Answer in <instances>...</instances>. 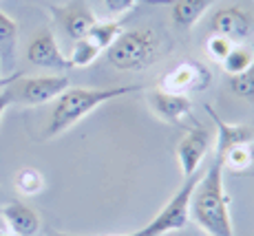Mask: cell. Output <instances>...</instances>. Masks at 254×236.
Instances as JSON below:
<instances>
[{
	"instance_id": "4316f807",
	"label": "cell",
	"mask_w": 254,
	"mask_h": 236,
	"mask_svg": "<svg viewBox=\"0 0 254 236\" xmlns=\"http://www.w3.org/2000/svg\"><path fill=\"white\" fill-rule=\"evenodd\" d=\"M53 236H73V234H53Z\"/></svg>"
},
{
	"instance_id": "52a82bcc",
	"label": "cell",
	"mask_w": 254,
	"mask_h": 236,
	"mask_svg": "<svg viewBox=\"0 0 254 236\" xmlns=\"http://www.w3.org/2000/svg\"><path fill=\"white\" fill-rule=\"evenodd\" d=\"M27 62L31 66L38 68H47V71H66V68H73L69 62V56H64L58 44L56 36L49 27L38 29L31 36V40L27 44Z\"/></svg>"
},
{
	"instance_id": "9a60e30c",
	"label": "cell",
	"mask_w": 254,
	"mask_h": 236,
	"mask_svg": "<svg viewBox=\"0 0 254 236\" xmlns=\"http://www.w3.org/2000/svg\"><path fill=\"white\" fill-rule=\"evenodd\" d=\"M18 49V22L0 11V71H11L16 66Z\"/></svg>"
},
{
	"instance_id": "5b68a950",
	"label": "cell",
	"mask_w": 254,
	"mask_h": 236,
	"mask_svg": "<svg viewBox=\"0 0 254 236\" xmlns=\"http://www.w3.org/2000/svg\"><path fill=\"white\" fill-rule=\"evenodd\" d=\"M69 88V77L62 73L53 75H33V77H18L11 84L13 104L20 106H42L49 102H56L62 93Z\"/></svg>"
},
{
	"instance_id": "ac0fdd59",
	"label": "cell",
	"mask_w": 254,
	"mask_h": 236,
	"mask_svg": "<svg viewBox=\"0 0 254 236\" xmlns=\"http://www.w3.org/2000/svg\"><path fill=\"white\" fill-rule=\"evenodd\" d=\"M122 31H124V27H122L117 20H97L91 27V31H89V36L86 38H89V40L95 44L102 53H104L106 49L117 40V36H120Z\"/></svg>"
},
{
	"instance_id": "d4e9b609",
	"label": "cell",
	"mask_w": 254,
	"mask_h": 236,
	"mask_svg": "<svg viewBox=\"0 0 254 236\" xmlns=\"http://www.w3.org/2000/svg\"><path fill=\"white\" fill-rule=\"evenodd\" d=\"M18 77H20V73H11V75H2V71H0V91H2L4 86H9L11 82H16Z\"/></svg>"
},
{
	"instance_id": "30bf717a",
	"label": "cell",
	"mask_w": 254,
	"mask_h": 236,
	"mask_svg": "<svg viewBox=\"0 0 254 236\" xmlns=\"http://www.w3.org/2000/svg\"><path fill=\"white\" fill-rule=\"evenodd\" d=\"M148 108L157 119L164 124H182L186 117L192 113V100L188 95H177V93H168L164 88L155 86L148 91Z\"/></svg>"
},
{
	"instance_id": "7c38bea8",
	"label": "cell",
	"mask_w": 254,
	"mask_h": 236,
	"mask_svg": "<svg viewBox=\"0 0 254 236\" xmlns=\"http://www.w3.org/2000/svg\"><path fill=\"white\" fill-rule=\"evenodd\" d=\"M206 111L210 113L214 126H217V137H214V139H217V148H214V152H217L214 157H217V159H221L228 150L239 144H254V130L250 126L223 121L221 117L214 113V108H210V106H206Z\"/></svg>"
},
{
	"instance_id": "7402d4cb",
	"label": "cell",
	"mask_w": 254,
	"mask_h": 236,
	"mask_svg": "<svg viewBox=\"0 0 254 236\" xmlns=\"http://www.w3.org/2000/svg\"><path fill=\"white\" fill-rule=\"evenodd\" d=\"M232 40H228V38H223V36H219V33H212V36L206 40V53L210 58H212L217 64H221L223 62V58L230 53V49H232Z\"/></svg>"
},
{
	"instance_id": "3957f363",
	"label": "cell",
	"mask_w": 254,
	"mask_h": 236,
	"mask_svg": "<svg viewBox=\"0 0 254 236\" xmlns=\"http://www.w3.org/2000/svg\"><path fill=\"white\" fill-rule=\"evenodd\" d=\"M159 38L155 29H130L122 31L117 40L106 49V60L117 71H144L157 60Z\"/></svg>"
},
{
	"instance_id": "5bb4252c",
	"label": "cell",
	"mask_w": 254,
	"mask_h": 236,
	"mask_svg": "<svg viewBox=\"0 0 254 236\" xmlns=\"http://www.w3.org/2000/svg\"><path fill=\"white\" fill-rule=\"evenodd\" d=\"M2 219L9 225V232L18 236H33L40 230V214L22 201H11L4 205Z\"/></svg>"
},
{
	"instance_id": "e0dca14e",
	"label": "cell",
	"mask_w": 254,
	"mask_h": 236,
	"mask_svg": "<svg viewBox=\"0 0 254 236\" xmlns=\"http://www.w3.org/2000/svg\"><path fill=\"white\" fill-rule=\"evenodd\" d=\"M13 185L16 190L24 196H33V194H40L45 190L47 181H45V175H42L38 168H31V166H24L16 172L13 177Z\"/></svg>"
},
{
	"instance_id": "8fae6325",
	"label": "cell",
	"mask_w": 254,
	"mask_h": 236,
	"mask_svg": "<svg viewBox=\"0 0 254 236\" xmlns=\"http://www.w3.org/2000/svg\"><path fill=\"white\" fill-rule=\"evenodd\" d=\"M53 13H56L60 27L64 29V33L73 42L89 36L91 27L97 22L95 13L84 2H71L66 7H53Z\"/></svg>"
},
{
	"instance_id": "f1b7e54d",
	"label": "cell",
	"mask_w": 254,
	"mask_h": 236,
	"mask_svg": "<svg viewBox=\"0 0 254 236\" xmlns=\"http://www.w3.org/2000/svg\"><path fill=\"white\" fill-rule=\"evenodd\" d=\"M122 236H137V234H135V232H133V234H122Z\"/></svg>"
},
{
	"instance_id": "83f0119b",
	"label": "cell",
	"mask_w": 254,
	"mask_h": 236,
	"mask_svg": "<svg viewBox=\"0 0 254 236\" xmlns=\"http://www.w3.org/2000/svg\"><path fill=\"white\" fill-rule=\"evenodd\" d=\"M188 236H208V234H188Z\"/></svg>"
},
{
	"instance_id": "6da1fadb",
	"label": "cell",
	"mask_w": 254,
	"mask_h": 236,
	"mask_svg": "<svg viewBox=\"0 0 254 236\" xmlns=\"http://www.w3.org/2000/svg\"><path fill=\"white\" fill-rule=\"evenodd\" d=\"M223 172V164L214 157L208 170L201 172L190 196V219L208 236H234L230 196Z\"/></svg>"
},
{
	"instance_id": "4fadbf2b",
	"label": "cell",
	"mask_w": 254,
	"mask_h": 236,
	"mask_svg": "<svg viewBox=\"0 0 254 236\" xmlns=\"http://www.w3.org/2000/svg\"><path fill=\"white\" fill-rule=\"evenodd\" d=\"M170 7V22L177 31H190L217 0H164Z\"/></svg>"
},
{
	"instance_id": "ba28073f",
	"label": "cell",
	"mask_w": 254,
	"mask_h": 236,
	"mask_svg": "<svg viewBox=\"0 0 254 236\" xmlns=\"http://www.w3.org/2000/svg\"><path fill=\"white\" fill-rule=\"evenodd\" d=\"M214 137L210 135V130L206 126H194L190 128L186 135L179 139L177 144V161H179V168H182V177L188 179L192 177L194 172L201 170V164L206 159L210 144H212Z\"/></svg>"
},
{
	"instance_id": "2e32d148",
	"label": "cell",
	"mask_w": 254,
	"mask_h": 236,
	"mask_svg": "<svg viewBox=\"0 0 254 236\" xmlns=\"http://www.w3.org/2000/svg\"><path fill=\"white\" fill-rule=\"evenodd\" d=\"M252 62H254V51L248 47V44L237 42V44H232L230 53L223 58L221 68L232 77V75H239V73H243L248 66L252 64Z\"/></svg>"
},
{
	"instance_id": "8992f818",
	"label": "cell",
	"mask_w": 254,
	"mask_h": 236,
	"mask_svg": "<svg viewBox=\"0 0 254 236\" xmlns=\"http://www.w3.org/2000/svg\"><path fill=\"white\" fill-rule=\"evenodd\" d=\"M212 84V71L199 60H182L159 77V88L177 95L201 93Z\"/></svg>"
},
{
	"instance_id": "cb8c5ba5",
	"label": "cell",
	"mask_w": 254,
	"mask_h": 236,
	"mask_svg": "<svg viewBox=\"0 0 254 236\" xmlns=\"http://www.w3.org/2000/svg\"><path fill=\"white\" fill-rule=\"evenodd\" d=\"M13 84V82H11ZM11 84L4 86L2 91H0V121H2V115L7 113V108L13 104V93H11Z\"/></svg>"
},
{
	"instance_id": "44dd1931",
	"label": "cell",
	"mask_w": 254,
	"mask_h": 236,
	"mask_svg": "<svg viewBox=\"0 0 254 236\" xmlns=\"http://www.w3.org/2000/svg\"><path fill=\"white\" fill-rule=\"evenodd\" d=\"M228 84H230V91L237 97L248 100V102H254V62L243 73L232 75L230 80H228Z\"/></svg>"
},
{
	"instance_id": "d6986e66",
	"label": "cell",
	"mask_w": 254,
	"mask_h": 236,
	"mask_svg": "<svg viewBox=\"0 0 254 236\" xmlns=\"http://www.w3.org/2000/svg\"><path fill=\"white\" fill-rule=\"evenodd\" d=\"M223 164V170L230 172H243L254 164V144H239L230 148L219 159Z\"/></svg>"
},
{
	"instance_id": "484cf974",
	"label": "cell",
	"mask_w": 254,
	"mask_h": 236,
	"mask_svg": "<svg viewBox=\"0 0 254 236\" xmlns=\"http://www.w3.org/2000/svg\"><path fill=\"white\" fill-rule=\"evenodd\" d=\"M0 236H18V234H13V232H0Z\"/></svg>"
},
{
	"instance_id": "603a6c76",
	"label": "cell",
	"mask_w": 254,
	"mask_h": 236,
	"mask_svg": "<svg viewBox=\"0 0 254 236\" xmlns=\"http://www.w3.org/2000/svg\"><path fill=\"white\" fill-rule=\"evenodd\" d=\"M137 4H139V0H104V7L111 18L124 16V13H128L130 9H135Z\"/></svg>"
},
{
	"instance_id": "277c9868",
	"label": "cell",
	"mask_w": 254,
	"mask_h": 236,
	"mask_svg": "<svg viewBox=\"0 0 254 236\" xmlns=\"http://www.w3.org/2000/svg\"><path fill=\"white\" fill-rule=\"evenodd\" d=\"M201 172L203 170L194 172L192 177L184 179L179 190L166 201V205L153 216V221H148V223H146L144 228H139L135 234L137 236H164V234L184 230L190 221V196H192V190H194V185H197Z\"/></svg>"
},
{
	"instance_id": "7a4b0ae2",
	"label": "cell",
	"mask_w": 254,
	"mask_h": 236,
	"mask_svg": "<svg viewBox=\"0 0 254 236\" xmlns=\"http://www.w3.org/2000/svg\"><path fill=\"white\" fill-rule=\"evenodd\" d=\"M144 91L141 84H130V86H102V88H91V86H77V88H66L56 102H53L51 115H49V124L45 128V137L62 135L75 126L80 119L91 115L95 108H100L106 102H113L117 97L130 95V93Z\"/></svg>"
},
{
	"instance_id": "ffe728a7",
	"label": "cell",
	"mask_w": 254,
	"mask_h": 236,
	"mask_svg": "<svg viewBox=\"0 0 254 236\" xmlns=\"http://www.w3.org/2000/svg\"><path fill=\"white\" fill-rule=\"evenodd\" d=\"M100 53L102 51L89 40V38H82V40L73 42L69 62H71L73 68H86V66H91L97 58H100Z\"/></svg>"
},
{
	"instance_id": "9c48e42d",
	"label": "cell",
	"mask_w": 254,
	"mask_h": 236,
	"mask_svg": "<svg viewBox=\"0 0 254 236\" xmlns=\"http://www.w3.org/2000/svg\"><path fill=\"white\" fill-rule=\"evenodd\" d=\"M210 29H212V33H219L234 44L246 42L254 31V18L239 4H228V7H221L219 11L212 13Z\"/></svg>"
}]
</instances>
